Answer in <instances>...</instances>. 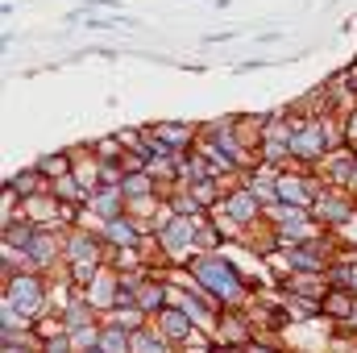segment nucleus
Here are the masks:
<instances>
[{"label": "nucleus", "mask_w": 357, "mask_h": 353, "mask_svg": "<svg viewBox=\"0 0 357 353\" xmlns=\"http://www.w3.org/2000/svg\"><path fill=\"white\" fill-rule=\"evenodd\" d=\"M100 350L104 353H133V333L121 324H100Z\"/></svg>", "instance_id": "39448f33"}, {"label": "nucleus", "mask_w": 357, "mask_h": 353, "mask_svg": "<svg viewBox=\"0 0 357 353\" xmlns=\"http://www.w3.org/2000/svg\"><path fill=\"white\" fill-rule=\"evenodd\" d=\"M187 270L195 274V283L204 287V295H208L216 308H245V283H241V270L229 262L225 254H216V250H199V254H191Z\"/></svg>", "instance_id": "f257e3e1"}, {"label": "nucleus", "mask_w": 357, "mask_h": 353, "mask_svg": "<svg viewBox=\"0 0 357 353\" xmlns=\"http://www.w3.org/2000/svg\"><path fill=\"white\" fill-rule=\"evenodd\" d=\"M8 187H13V191H17L21 200H29V195L46 191V187H50V179L42 175L38 167H29V171H21V175H13V179H8Z\"/></svg>", "instance_id": "0eeeda50"}, {"label": "nucleus", "mask_w": 357, "mask_h": 353, "mask_svg": "<svg viewBox=\"0 0 357 353\" xmlns=\"http://www.w3.org/2000/svg\"><path fill=\"white\" fill-rule=\"evenodd\" d=\"M345 146L357 150V104H349V112H345Z\"/></svg>", "instance_id": "9d476101"}, {"label": "nucleus", "mask_w": 357, "mask_h": 353, "mask_svg": "<svg viewBox=\"0 0 357 353\" xmlns=\"http://www.w3.org/2000/svg\"><path fill=\"white\" fill-rule=\"evenodd\" d=\"M50 191H54L63 204H88V187L75 179V171H67V175L50 179Z\"/></svg>", "instance_id": "423d86ee"}, {"label": "nucleus", "mask_w": 357, "mask_h": 353, "mask_svg": "<svg viewBox=\"0 0 357 353\" xmlns=\"http://www.w3.org/2000/svg\"><path fill=\"white\" fill-rule=\"evenodd\" d=\"M195 237H199V216H178L175 212V216L158 229V241H162V250H167L171 262L195 254Z\"/></svg>", "instance_id": "f03ea898"}, {"label": "nucleus", "mask_w": 357, "mask_h": 353, "mask_svg": "<svg viewBox=\"0 0 357 353\" xmlns=\"http://www.w3.org/2000/svg\"><path fill=\"white\" fill-rule=\"evenodd\" d=\"M33 167H38V171H42L46 179H59V175H67L75 163H71V150H63V154H42Z\"/></svg>", "instance_id": "6e6552de"}, {"label": "nucleus", "mask_w": 357, "mask_h": 353, "mask_svg": "<svg viewBox=\"0 0 357 353\" xmlns=\"http://www.w3.org/2000/svg\"><path fill=\"white\" fill-rule=\"evenodd\" d=\"M154 329H158V333H162L167 341H175V345H191V341H195V329H199V324H195V320H191V316H187V312H183L178 303H167V308H162V312L154 316Z\"/></svg>", "instance_id": "7ed1b4c3"}, {"label": "nucleus", "mask_w": 357, "mask_h": 353, "mask_svg": "<svg viewBox=\"0 0 357 353\" xmlns=\"http://www.w3.org/2000/svg\"><path fill=\"white\" fill-rule=\"evenodd\" d=\"M154 137H158L162 146H171L175 154H187V150L199 146V125H187V121H162V125H154Z\"/></svg>", "instance_id": "20e7f679"}, {"label": "nucleus", "mask_w": 357, "mask_h": 353, "mask_svg": "<svg viewBox=\"0 0 357 353\" xmlns=\"http://www.w3.org/2000/svg\"><path fill=\"white\" fill-rule=\"evenodd\" d=\"M42 353H75V337L71 333H54L42 341Z\"/></svg>", "instance_id": "1a4fd4ad"}]
</instances>
